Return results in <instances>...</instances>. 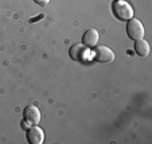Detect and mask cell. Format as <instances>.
Listing matches in <instances>:
<instances>
[{"instance_id": "1", "label": "cell", "mask_w": 152, "mask_h": 144, "mask_svg": "<svg viewBox=\"0 0 152 144\" xmlns=\"http://www.w3.org/2000/svg\"><path fill=\"white\" fill-rule=\"evenodd\" d=\"M112 11L117 19L124 20V22H128L129 19L133 18V8L124 0H115L112 4Z\"/></svg>"}, {"instance_id": "2", "label": "cell", "mask_w": 152, "mask_h": 144, "mask_svg": "<svg viewBox=\"0 0 152 144\" xmlns=\"http://www.w3.org/2000/svg\"><path fill=\"white\" fill-rule=\"evenodd\" d=\"M69 54L73 61H77V62H81V64L88 62L90 59V57H92V53H90L89 47H86L85 45H81V43L73 45L69 50Z\"/></svg>"}, {"instance_id": "3", "label": "cell", "mask_w": 152, "mask_h": 144, "mask_svg": "<svg viewBox=\"0 0 152 144\" xmlns=\"http://www.w3.org/2000/svg\"><path fill=\"white\" fill-rule=\"evenodd\" d=\"M92 55L100 64H109V62H112L115 59V53L112 51V49H109L108 46H104V45L96 46Z\"/></svg>"}, {"instance_id": "4", "label": "cell", "mask_w": 152, "mask_h": 144, "mask_svg": "<svg viewBox=\"0 0 152 144\" xmlns=\"http://www.w3.org/2000/svg\"><path fill=\"white\" fill-rule=\"evenodd\" d=\"M126 32H128V37L133 40H139L143 39L144 37V27L141 24L140 20L137 19H129L128 24H126Z\"/></svg>"}, {"instance_id": "5", "label": "cell", "mask_w": 152, "mask_h": 144, "mask_svg": "<svg viewBox=\"0 0 152 144\" xmlns=\"http://www.w3.org/2000/svg\"><path fill=\"white\" fill-rule=\"evenodd\" d=\"M23 117H24L26 124L38 125L40 123V110L35 105H28L23 112Z\"/></svg>"}, {"instance_id": "6", "label": "cell", "mask_w": 152, "mask_h": 144, "mask_svg": "<svg viewBox=\"0 0 152 144\" xmlns=\"http://www.w3.org/2000/svg\"><path fill=\"white\" fill-rule=\"evenodd\" d=\"M27 140L30 144H42L45 141V132L42 128L31 125L27 131Z\"/></svg>"}, {"instance_id": "7", "label": "cell", "mask_w": 152, "mask_h": 144, "mask_svg": "<svg viewBox=\"0 0 152 144\" xmlns=\"http://www.w3.org/2000/svg\"><path fill=\"white\" fill-rule=\"evenodd\" d=\"M100 40V34H98L97 30L94 29H89L86 30L85 34L82 37V45H85L86 47H96Z\"/></svg>"}, {"instance_id": "8", "label": "cell", "mask_w": 152, "mask_h": 144, "mask_svg": "<svg viewBox=\"0 0 152 144\" xmlns=\"http://www.w3.org/2000/svg\"><path fill=\"white\" fill-rule=\"evenodd\" d=\"M135 50H136V53H137V55H140V57H147V55L149 54V45H148V42H147V40H144V39L136 40Z\"/></svg>"}, {"instance_id": "9", "label": "cell", "mask_w": 152, "mask_h": 144, "mask_svg": "<svg viewBox=\"0 0 152 144\" xmlns=\"http://www.w3.org/2000/svg\"><path fill=\"white\" fill-rule=\"evenodd\" d=\"M37 4H39V6H42V7H45V6H47V4L50 3V0H34Z\"/></svg>"}]
</instances>
